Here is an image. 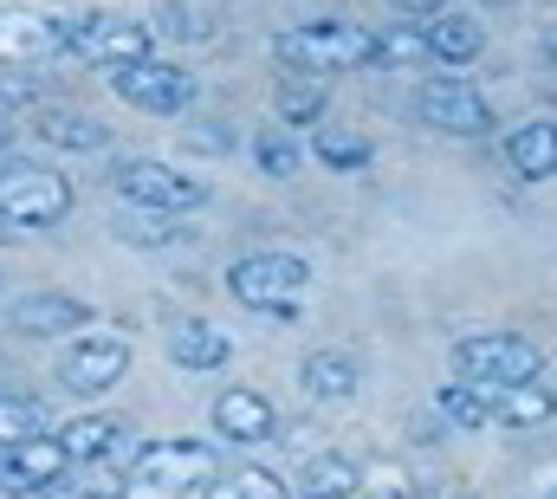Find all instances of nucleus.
I'll return each instance as SVG.
<instances>
[{
    "mask_svg": "<svg viewBox=\"0 0 557 499\" xmlns=\"http://www.w3.org/2000/svg\"><path fill=\"white\" fill-rule=\"evenodd\" d=\"M305 285H311V266L298 253H247V259L227 266V292L253 312H278V318L298 305Z\"/></svg>",
    "mask_w": 557,
    "mask_h": 499,
    "instance_id": "nucleus-7",
    "label": "nucleus"
},
{
    "mask_svg": "<svg viewBox=\"0 0 557 499\" xmlns=\"http://www.w3.org/2000/svg\"><path fill=\"white\" fill-rule=\"evenodd\" d=\"M486 7H506V0H486Z\"/></svg>",
    "mask_w": 557,
    "mask_h": 499,
    "instance_id": "nucleus-36",
    "label": "nucleus"
},
{
    "mask_svg": "<svg viewBox=\"0 0 557 499\" xmlns=\"http://www.w3.org/2000/svg\"><path fill=\"white\" fill-rule=\"evenodd\" d=\"M33 59H65V20L33 7H0V65H33Z\"/></svg>",
    "mask_w": 557,
    "mask_h": 499,
    "instance_id": "nucleus-11",
    "label": "nucleus"
},
{
    "mask_svg": "<svg viewBox=\"0 0 557 499\" xmlns=\"http://www.w3.org/2000/svg\"><path fill=\"white\" fill-rule=\"evenodd\" d=\"M298 494L305 499H357V467H350L344 454H318V461L305 467Z\"/></svg>",
    "mask_w": 557,
    "mask_h": 499,
    "instance_id": "nucleus-27",
    "label": "nucleus"
},
{
    "mask_svg": "<svg viewBox=\"0 0 557 499\" xmlns=\"http://www.w3.org/2000/svg\"><path fill=\"white\" fill-rule=\"evenodd\" d=\"M416 118L428 130H441V136H486V130H493L486 98H480L473 85H460V78H434V85H421L416 92Z\"/></svg>",
    "mask_w": 557,
    "mask_h": 499,
    "instance_id": "nucleus-9",
    "label": "nucleus"
},
{
    "mask_svg": "<svg viewBox=\"0 0 557 499\" xmlns=\"http://www.w3.org/2000/svg\"><path fill=\"white\" fill-rule=\"evenodd\" d=\"M149 46H156V33H149L143 20H117V13L65 20V59H85V65H98V72H117V65L156 59Z\"/></svg>",
    "mask_w": 557,
    "mask_h": 499,
    "instance_id": "nucleus-4",
    "label": "nucleus"
},
{
    "mask_svg": "<svg viewBox=\"0 0 557 499\" xmlns=\"http://www.w3.org/2000/svg\"><path fill=\"white\" fill-rule=\"evenodd\" d=\"M506 162H512V175H525V182H552L557 175V124L552 118H532V124H519L506 136Z\"/></svg>",
    "mask_w": 557,
    "mask_h": 499,
    "instance_id": "nucleus-18",
    "label": "nucleus"
},
{
    "mask_svg": "<svg viewBox=\"0 0 557 499\" xmlns=\"http://www.w3.org/2000/svg\"><path fill=\"white\" fill-rule=\"evenodd\" d=\"M131 480L149 494H201L208 480H221V454L208 441H143Z\"/></svg>",
    "mask_w": 557,
    "mask_h": 499,
    "instance_id": "nucleus-5",
    "label": "nucleus"
},
{
    "mask_svg": "<svg viewBox=\"0 0 557 499\" xmlns=\"http://www.w3.org/2000/svg\"><path fill=\"white\" fill-rule=\"evenodd\" d=\"M169 357H175L182 370H221V364L234 357V338L214 331L208 318H175V325H169Z\"/></svg>",
    "mask_w": 557,
    "mask_h": 499,
    "instance_id": "nucleus-17",
    "label": "nucleus"
},
{
    "mask_svg": "<svg viewBox=\"0 0 557 499\" xmlns=\"http://www.w3.org/2000/svg\"><path fill=\"white\" fill-rule=\"evenodd\" d=\"M72 215V182L46 162H0V221L52 228Z\"/></svg>",
    "mask_w": 557,
    "mask_h": 499,
    "instance_id": "nucleus-3",
    "label": "nucleus"
},
{
    "mask_svg": "<svg viewBox=\"0 0 557 499\" xmlns=\"http://www.w3.org/2000/svg\"><path fill=\"white\" fill-rule=\"evenodd\" d=\"M539 59L557 65V20H552V26H539Z\"/></svg>",
    "mask_w": 557,
    "mask_h": 499,
    "instance_id": "nucleus-33",
    "label": "nucleus"
},
{
    "mask_svg": "<svg viewBox=\"0 0 557 499\" xmlns=\"http://www.w3.org/2000/svg\"><path fill=\"white\" fill-rule=\"evenodd\" d=\"M124 422H111V415H72L65 428H52V441L65 448V461L72 467H91V461H111L117 448H124Z\"/></svg>",
    "mask_w": 557,
    "mask_h": 499,
    "instance_id": "nucleus-16",
    "label": "nucleus"
},
{
    "mask_svg": "<svg viewBox=\"0 0 557 499\" xmlns=\"http://www.w3.org/2000/svg\"><path fill=\"white\" fill-rule=\"evenodd\" d=\"M253 162H260V175H298L305 169V143L292 136V130H278V124H267L260 136H253Z\"/></svg>",
    "mask_w": 557,
    "mask_h": 499,
    "instance_id": "nucleus-28",
    "label": "nucleus"
},
{
    "mask_svg": "<svg viewBox=\"0 0 557 499\" xmlns=\"http://www.w3.org/2000/svg\"><path fill=\"white\" fill-rule=\"evenodd\" d=\"M131 370V344L124 338H111V331H85V338H72V351H65V389H78V395H104V389H117Z\"/></svg>",
    "mask_w": 557,
    "mask_h": 499,
    "instance_id": "nucleus-10",
    "label": "nucleus"
},
{
    "mask_svg": "<svg viewBox=\"0 0 557 499\" xmlns=\"http://www.w3.org/2000/svg\"><path fill=\"white\" fill-rule=\"evenodd\" d=\"M7 325L20 338H65V331H91L98 312L85 299H72V292H26V299H13Z\"/></svg>",
    "mask_w": 557,
    "mask_h": 499,
    "instance_id": "nucleus-13",
    "label": "nucleus"
},
{
    "mask_svg": "<svg viewBox=\"0 0 557 499\" xmlns=\"http://www.w3.org/2000/svg\"><path fill=\"white\" fill-rule=\"evenodd\" d=\"M311 156H318L331 175H344V169H363V162H370V136H350V130H318Z\"/></svg>",
    "mask_w": 557,
    "mask_h": 499,
    "instance_id": "nucleus-29",
    "label": "nucleus"
},
{
    "mask_svg": "<svg viewBox=\"0 0 557 499\" xmlns=\"http://www.w3.org/2000/svg\"><path fill=\"white\" fill-rule=\"evenodd\" d=\"M370 65H428V39H421V26L396 20V26L370 33Z\"/></svg>",
    "mask_w": 557,
    "mask_h": 499,
    "instance_id": "nucleus-26",
    "label": "nucleus"
},
{
    "mask_svg": "<svg viewBox=\"0 0 557 499\" xmlns=\"http://www.w3.org/2000/svg\"><path fill=\"white\" fill-rule=\"evenodd\" d=\"M111 182H117V195H124L131 208L169 215V221L208 202V182H201V175H182V169H169V162H156V156H124Z\"/></svg>",
    "mask_w": 557,
    "mask_h": 499,
    "instance_id": "nucleus-6",
    "label": "nucleus"
},
{
    "mask_svg": "<svg viewBox=\"0 0 557 499\" xmlns=\"http://www.w3.org/2000/svg\"><path fill=\"white\" fill-rule=\"evenodd\" d=\"M421 39H428V59H441V65H473L480 46H486V20L467 13V7H441V13L421 26Z\"/></svg>",
    "mask_w": 557,
    "mask_h": 499,
    "instance_id": "nucleus-14",
    "label": "nucleus"
},
{
    "mask_svg": "<svg viewBox=\"0 0 557 499\" xmlns=\"http://www.w3.org/2000/svg\"><path fill=\"white\" fill-rule=\"evenodd\" d=\"M389 7H396V20H409V26H428V20H434L447 0H389Z\"/></svg>",
    "mask_w": 557,
    "mask_h": 499,
    "instance_id": "nucleus-32",
    "label": "nucleus"
},
{
    "mask_svg": "<svg viewBox=\"0 0 557 499\" xmlns=\"http://www.w3.org/2000/svg\"><path fill=\"white\" fill-rule=\"evenodd\" d=\"M298 382L318 395V402H350L357 395V357L350 351H311Z\"/></svg>",
    "mask_w": 557,
    "mask_h": 499,
    "instance_id": "nucleus-20",
    "label": "nucleus"
},
{
    "mask_svg": "<svg viewBox=\"0 0 557 499\" xmlns=\"http://www.w3.org/2000/svg\"><path fill=\"white\" fill-rule=\"evenodd\" d=\"M214 435H227V441H240V448L273 441V402H267L260 389H227V395H214Z\"/></svg>",
    "mask_w": 557,
    "mask_h": 499,
    "instance_id": "nucleus-15",
    "label": "nucleus"
},
{
    "mask_svg": "<svg viewBox=\"0 0 557 499\" xmlns=\"http://www.w3.org/2000/svg\"><path fill=\"white\" fill-rule=\"evenodd\" d=\"M33 435H52L46 402H39V395H13V389H0V448H20V441H33Z\"/></svg>",
    "mask_w": 557,
    "mask_h": 499,
    "instance_id": "nucleus-24",
    "label": "nucleus"
},
{
    "mask_svg": "<svg viewBox=\"0 0 557 499\" xmlns=\"http://www.w3.org/2000/svg\"><path fill=\"white\" fill-rule=\"evenodd\" d=\"M273 52H278L285 72H298V78H324V85H331L337 72L370 65V33L350 26V20H305V26L278 33Z\"/></svg>",
    "mask_w": 557,
    "mask_h": 499,
    "instance_id": "nucleus-1",
    "label": "nucleus"
},
{
    "mask_svg": "<svg viewBox=\"0 0 557 499\" xmlns=\"http://www.w3.org/2000/svg\"><path fill=\"white\" fill-rule=\"evenodd\" d=\"M234 499H292V494H285V480L267 474V467H240L234 474Z\"/></svg>",
    "mask_w": 557,
    "mask_h": 499,
    "instance_id": "nucleus-31",
    "label": "nucleus"
},
{
    "mask_svg": "<svg viewBox=\"0 0 557 499\" xmlns=\"http://www.w3.org/2000/svg\"><path fill=\"white\" fill-rule=\"evenodd\" d=\"M72 474V461H65V448L52 441V435H33V441H20V448H0V487L7 494H52L59 480Z\"/></svg>",
    "mask_w": 557,
    "mask_h": 499,
    "instance_id": "nucleus-12",
    "label": "nucleus"
},
{
    "mask_svg": "<svg viewBox=\"0 0 557 499\" xmlns=\"http://www.w3.org/2000/svg\"><path fill=\"white\" fill-rule=\"evenodd\" d=\"M454 499H467V494H454Z\"/></svg>",
    "mask_w": 557,
    "mask_h": 499,
    "instance_id": "nucleus-37",
    "label": "nucleus"
},
{
    "mask_svg": "<svg viewBox=\"0 0 557 499\" xmlns=\"http://www.w3.org/2000/svg\"><path fill=\"white\" fill-rule=\"evenodd\" d=\"M545 499H557V480H552V494H545Z\"/></svg>",
    "mask_w": 557,
    "mask_h": 499,
    "instance_id": "nucleus-35",
    "label": "nucleus"
},
{
    "mask_svg": "<svg viewBox=\"0 0 557 499\" xmlns=\"http://www.w3.org/2000/svg\"><path fill=\"white\" fill-rule=\"evenodd\" d=\"M149 33H162V39H175V46H208V39L221 33V20H214L208 0H156V26H149Z\"/></svg>",
    "mask_w": 557,
    "mask_h": 499,
    "instance_id": "nucleus-19",
    "label": "nucleus"
},
{
    "mask_svg": "<svg viewBox=\"0 0 557 499\" xmlns=\"http://www.w3.org/2000/svg\"><path fill=\"white\" fill-rule=\"evenodd\" d=\"M545 351L519 331H473L454 344V376L473 389H512V382H539Z\"/></svg>",
    "mask_w": 557,
    "mask_h": 499,
    "instance_id": "nucleus-2",
    "label": "nucleus"
},
{
    "mask_svg": "<svg viewBox=\"0 0 557 499\" xmlns=\"http://www.w3.org/2000/svg\"><path fill=\"white\" fill-rule=\"evenodd\" d=\"M557 415V395L545 382H512V389H493V422L506 428H539Z\"/></svg>",
    "mask_w": 557,
    "mask_h": 499,
    "instance_id": "nucleus-22",
    "label": "nucleus"
},
{
    "mask_svg": "<svg viewBox=\"0 0 557 499\" xmlns=\"http://www.w3.org/2000/svg\"><path fill=\"white\" fill-rule=\"evenodd\" d=\"M13 98H20V92H13V85H0V143H7V130H13Z\"/></svg>",
    "mask_w": 557,
    "mask_h": 499,
    "instance_id": "nucleus-34",
    "label": "nucleus"
},
{
    "mask_svg": "<svg viewBox=\"0 0 557 499\" xmlns=\"http://www.w3.org/2000/svg\"><path fill=\"white\" fill-rule=\"evenodd\" d=\"M324 118V78H298L285 72L278 78V130H305Z\"/></svg>",
    "mask_w": 557,
    "mask_h": 499,
    "instance_id": "nucleus-25",
    "label": "nucleus"
},
{
    "mask_svg": "<svg viewBox=\"0 0 557 499\" xmlns=\"http://www.w3.org/2000/svg\"><path fill=\"white\" fill-rule=\"evenodd\" d=\"M117 234H124V241H137V247H162V241H169V215H149V208H137L131 221H117Z\"/></svg>",
    "mask_w": 557,
    "mask_h": 499,
    "instance_id": "nucleus-30",
    "label": "nucleus"
},
{
    "mask_svg": "<svg viewBox=\"0 0 557 499\" xmlns=\"http://www.w3.org/2000/svg\"><path fill=\"white\" fill-rule=\"evenodd\" d=\"M434 415H441L447 428H486V422H493V389L441 382V389H434Z\"/></svg>",
    "mask_w": 557,
    "mask_h": 499,
    "instance_id": "nucleus-23",
    "label": "nucleus"
},
{
    "mask_svg": "<svg viewBox=\"0 0 557 499\" xmlns=\"http://www.w3.org/2000/svg\"><path fill=\"white\" fill-rule=\"evenodd\" d=\"M111 92L137 111H156V118H182L195 105V72H182L175 59H137V65H117L111 72Z\"/></svg>",
    "mask_w": 557,
    "mask_h": 499,
    "instance_id": "nucleus-8",
    "label": "nucleus"
},
{
    "mask_svg": "<svg viewBox=\"0 0 557 499\" xmlns=\"http://www.w3.org/2000/svg\"><path fill=\"white\" fill-rule=\"evenodd\" d=\"M33 136L52 143V149H72V156H91V149L111 143V130L98 124V118H85V111H46V118L33 124Z\"/></svg>",
    "mask_w": 557,
    "mask_h": 499,
    "instance_id": "nucleus-21",
    "label": "nucleus"
}]
</instances>
